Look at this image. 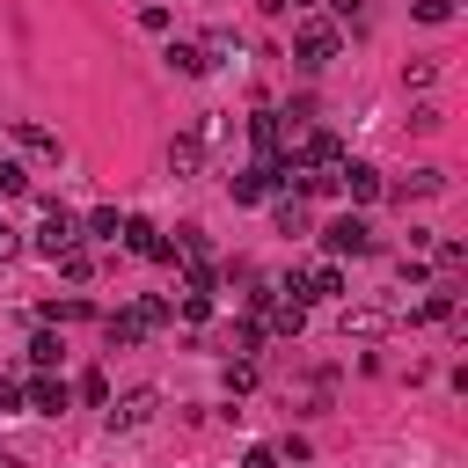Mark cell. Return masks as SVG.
Listing matches in <instances>:
<instances>
[{
	"label": "cell",
	"instance_id": "obj_29",
	"mask_svg": "<svg viewBox=\"0 0 468 468\" xmlns=\"http://www.w3.org/2000/svg\"><path fill=\"white\" fill-rule=\"evenodd\" d=\"M15 410H22V388H15L7 373H0V417H15Z\"/></svg>",
	"mask_w": 468,
	"mask_h": 468
},
{
	"label": "cell",
	"instance_id": "obj_16",
	"mask_svg": "<svg viewBox=\"0 0 468 468\" xmlns=\"http://www.w3.org/2000/svg\"><path fill=\"white\" fill-rule=\"evenodd\" d=\"M227 197H234V205H256V197H271L263 168H241V176H227Z\"/></svg>",
	"mask_w": 468,
	"mask_h": 468
},
{
	"label": "cell",
	"instance_id": "obj_32",
	"mask_svg": "<svg viewBox=\"0 0 468 468\" xmlns=\"http://www.w3.org/2000/svg\"><path fill=\"white\" fill-rule=\"evenodd\" d=\"M329 7H336L344 22H358V15H366V0H329Z\"/></svg>",
	"mask_w": 468,
	"mask_h": 468
},
{
	"label": "cell",
	"instance_id": "obj_19",
	"mask_svg": "<svg viewBox=\"0 0 468 468\" xmlns=\"http://www.w3.org/2000/svg\"><path fill=\"white\" fill-rule=\"evenodd\" d=\"M58 351H66V344H58L51 329H37V336H29V366H37V373H51V366H58Z\"/></svg>",
	"mask_w": 468,
	"mask_h": 468
},
{
	"label": "cell",
	"instance_id": "obj_1",
	"mask_svg": "<svg viewBox=\"0 0 468 468\" xmlns=\"http://www.w3.org/2000/svg\"><path fill=\"white\" fill-rule=\"evenodd\" d=\"M336 51H344L336 22H322V15H300V29H292V58H300V66H329Z\"/></svg>",
	"mask_w": 468,
	"mask_h": 468
},
{
	"label": "cell",
	"instance_id": "obj_21",
	"mask_svg": "<svg viewBox=\"0 0 468 468\" xmlns=\"http://www.w3.org/2000/svg\"><path fill=\"white\" fill-rule=\"evenodd\" d=\"M58 271H66L73 285H88V278H95V256H88V249H66V256H58Z\"/></svg>",
	"mask_w": 468,
	"mask_h": 468
},
{
	"label": "cell",
	"instance_id": "obj_3",
	"mask_svg": "<svg viewBox=\"0 0 468 468\" xmlns=\"http://www.w3.org/2000/svg\"><path fill=\"white\" fill-rule=\"evenodd\" d=\"M29 249H37V256H51V263H58V256H66V249H80V219H73V212H58V205H51V212H44V219H37V234H29Z\"/></svg>",
	"mask_w": 468,
	"mask_h": 468
},
{
	"label": "cell",
	"instance_id": "obj_12",
	"mask_svg": "<svg viewBox=\"0 0 468 468\" xmlns=\"http://www.w3.org/2000/svg\"><path fill=\"white\" fill-rule=\"evenodd\" d=\"M168 168H176V176H197V168H205V132H176V139H168Z\"/></svg>",
	"mask_w": 468,
	"mask_h": 468
},
{
	"label": "cell",
	"instance_id": "obj_24",
	"mask_svg": "<svg viewBox=\"0 0 468 468\" xmlns=\"http://www.w3.org/2000/svg\"><path fill=\"white\" fill-rule=\"evenodd\" d=\"M29 190V168L22 161H0V197H22Z\"/></svg>",
	"mask_w": 468,
	"mask_h": 468
},
{
	"label": "cell",
	"instance_id": "obj_11",
	"mask_svg": "<svg viewBox=\"0 0 468 468\" xmlns=\"http://www.w3.org/2000/svg\"><path fill=\"white\" fill-rule=\"evenodd\" d=\"M124 249L146 256V263H168V234H161L154 219H124Z\"/></svg>",
	"mask_w": 468,
	"mask_h": 468
},
{
	"label": "cell",
	"instance_id": "obj_20",
	"mask_svg": "<svg viewBox=\"0 0 468 468\" xmlns=\"http://www.w3.org/2000/svg\"><path fill=\"white\" fill-rule=\"evenodd\" d=\"M453 314V292H424L417 307H410V322H446Z\"/></svg>",
	"mask_w": 468,
	"mask_h": 468
},
{
	"label": "cell",
	"instance_id": "obj_28",
	"mask_svg": "<svg viewBox=\"0 0 468 468\" xmlns=\"http://www.w3.org/2000/svg\"><path fill=\"white\" fill-rule=\"evenodd\" d=\"M44 314H51V322H80V314H88V300H51Z\"/></svg>",
	"mask_w": 468,
	"mask_h": 468
},
{
	"label": "cell",
	"instance_id": "obj_34",
	"mask_svg": "<svg viewBox=\"0 0 468 468\" xmlns=\"http://www.w3.org/2000/svg\"><path fill=\"white\" fill-rule=\"evenodd\" d=\"M0 161H7V154H0Z\"/></svg>",
	"mask_w": 468,
	"mask_h": 468
},
{
	"label": "cell",
	"instance_id": "obj_5",
	"mask_svg": "<svg viewBox=\"0 0 468 468\" xmlns=\"http://www.w3.org/2000/svg\"><path fill=\"white\" fill-rule=\"evenodd\" d=\"M146 336H154V322L139 314V300L117 307V314H102V344H110V351H132V344H146Z\"/></svg>",
	"mask_w": 468,
	"mask_h": 468
},
{
	"label": "cell",
	"instance_id": "obj_10",
	"mask_svg": "<svg viewBox=\"0 0 468 468\" xmlns=\"http://www.w3.org/2000/svg\"><path fill=\"white\" fill-rule=\"evenodd\" d=\"M256 322H263V329H278V336H300V329H307V307H300L292 292H271Z\"/></svg>",
	"mask_w": 468,
	"mask_h": 468
},
{
	"label": "cell",
	"instance_id": "obj_8",
	"mask_svg": "<svg viewBox=\"0 0 468 468\" xmlns=\"http://www.w3.org/2000/svg\"><path fill=\"white\" fill-rule=\"evenodd\" d=\"M22 402H29L37 417H58V410L73 402V380H58V373H37V380L22 388Z\"/></svg>",
	"mask_w": 468,
	"mask_h": 468
},
{
	"label": "cell",
	"instance_id": "obj_13",
	"mask_svg": "<svg viewBox=\"0 0 468 468\" xmlns=\"http://www.w3.org/2000/svg\"><path fill=\"white\" fill-rule=\"evenodd\" d=\"M271 219H278V234H314V219H307V197H292V190L271 205Z\"/></svg>",
	"mask_w": 468,
	"mask_h": 468
},
{
	"label": "cell",
	"instance_id": "obj_14",
	"mask_svg": "<svg viewBox=\"0 0 468 468\" xmlns=\"http://www.w3.org/2000/svg\"><path fill=\"white\" fill-rule=\"evenodd\" d=\"M161 58H168L176 73H190V80H197V73H212V58H205V44H183V37H176V44L161 51Z\"/></svg>",
	"mask_w": 468,
	"mask_h": 468
},
{
	"label": "cell",
	"instance_id": "obj_17",
	"mask_svg": "<svg viewBox=\"0 0 468 468\" xmlns=\"http://www.w3.org/2000/svg\"><path fill=\"white\" fill-rule=\"evenodd\" d=\"M439 190H446V176H439V168H417L410 183H395V197H402V205H410V197H439Z\"/></svg>",
	"mask_w": 468,
	"mask_h": 468
},
{
	"label": "cell",
	"instance_id": "obj_25",
	"mask_svg": "<svg viewBox=\"0 0 468 468\" xmlns=\"http://www.w3.org/2000/svg\"><path fill=\"white\" fill-rule=\"evenodd\" d=\"M176 307H183V322H212V292H183Z\"/></svg>",
	"mask_w": 468,
	"mask_h": 468
},
{
	"label": "cell",
	"instance_id": "obj_4",
	"mask_svg": "<svg viewBox=\"0 0 468 468\" xmlns=\"http://www.w3.org/2000/svg\"><path fill=\"white\" fill-rule=\"evenodd\" d=\"M102 410H110V431H139V424H154L161 395H154V388H124V395H110Z\"/></svg>",
	"mask_w": 468,
	"mask_h": 468
},
{
	"label": "cell",
	"instance_id": "obj_7",
	"mask_svg": "<svg viewBox=\"0 0 468 468\" xmlns=\"http://www.w3.org/2000/svg\"><path fill=\"white\" fill-rule=\"evenodd\" d=\"M336 329H344V344H373V336H388V329H395V314H388V307H344V314H336Z\"/></svg>",
	"mask_w": 468,
	"mask_h": 468
},
{
	"label": "cell",
	"instance_id": "obj_30",
	"mask_svg": "<svg viewBox=\"0 0 468 468\" xmlns=\"http://www.w3.org/2000/svg\"><path fill=\"white\" fill-rule=\"evenodd\" d=\"M241 468H278V453H271V446H249V453H241Z\"/></svg>",
	"mask_w": 468,
	"mask_h": 468
},
{
	"label": "cell",
	"instance_id": "obj_22",
	"mask_svg": "<svg viewBox=\"0 0 468 468\" xmlns=\"http://www.w3.org/2000/svg\"><path fill=\"white\" fill-rule=\"evenodd\" d=\"M219 380H227V395H249V388H256V366H249V358H227Z\"/></svg>",
	"mask_w": 468,
	"mask_h": 468
},
{
	"label": "cell",
	"instance_id": "obj_33",
	"mask_svg": "<svg viewBox=\"0 0 468 468\" xmlns=\"http://www.w3.org/2000/svg\"><path fill=\"white\" fill-rule=\"evenodd\" d=\"M271 7H300V15H307V7H314V0H271Z\"/></svg>",
	"mask_w": 468,
	"mask_h": 468
},
{
	"label": "cell",
	"instance_id": "obj_9",
	"mask_svg": "<svg viewBox=\"0 0 468 468\" xmlns=\"http://www.w3.org/2000/svg\"><path fill=\"white\" fill-rule=\"evenodd\" d=\"M336 190H344L351 205H373L388 183H380V168H366V161H344V168H336Z\"/></svg>",
	"mask_w": 468,
	"mask_h": 468
},
{
	"label": "cell",
	"instance_id": "obj_18",
	"mask_svg": "<svg viewBox=\"0 0 468 468\" xmlns=\"http://www.w3.org/2000/svg\"><path fill=\"white\" fill-rule=\"evenodd\" d=\"M256 344H263V322H256V314H241V322L227 329V351H234V358H249Z\"/></svg>",
	"mask_w": 468,
	"mask_h": 468
},
{
	"label": "cell",
	"instance_id": "obj_6",
	"mask_svg": "<svg viewBox=\"0 0 468 468\" xmlns=\"http://www.w3.org/2000/svg\"><path fill=\"white\" fill-rule=\"evenodd\" d=\"M15 146H22L29 161H44V168H58V161H66V146H58V132H44L37 117H15Z\"/></svg>",
	"mask_w": 468,
	"mask_h": 468
},
{
	"label": "cell",
	"instance_id": "obj_15",
	"mask_svg": "<svg viewBox=\"0 0 468 468\" xmlns=\"http://www.w3.org/2000/svg\"><path fill=\"white\" fill-rule=\"evenodd\" d=\"M124 234V219H117V205H95L88 219H80V241H117Z\"/></svg>",
	"mask_w": 468,
	"mask_h": 468
},
{
	"label": "cell",
	"instance_id": "obj_26",
	"mask_svg": "<svg viewBox=\"0 0 468 468\" xmlns=\"http://www.w3.org/2000/svg\"><path fill=\"white\" fill-rule=\"evenodd\" d=\"M417 22H431V29L453 22V0H417Z\"/></svg>",
	"mask_w": 468,
	"mask_h": 468
},
{
	"label": "cell",
	"instance_id": "obj_23",
	"mask_svg": "<svg viewBox=\"0 0 468 468\" xmlns=\"http://www.w3.org/2000/svg\"><path fill=\"white\" fill-rule=\"evenodd\" d=\"M73 395H80V402H95V410H102V402H110V380H102V373H80V380H73Z\"/></svg>",
	"mask_w": 468,
	"mask_h": 468
},
{
	"label": "cell",
	"instance_id": "obj_2",
	"mask_svg": "<svg viewBox=\"0 0 468 468\" xmlns=\"http://www.w3.org/2000/svg\"><path fill=\"white\" fill-rule=\"evenodd\" d=\"M322 256H329V263H344V256H373V227H366L358 212H336V219L322 227Z\"/></svg>",
	"mask_w": 468,
	"mask_h": 468
},
{
	"label": "cell",
	"instance_id": "obj_27",
	"mask_svg": "<svg viewBox=\"0 0 468 468\" xmlns=\"http://www.w3.org/2000/svg\"><path fill=\"white\" fill-rule=\"evenodd\" d=\"M431 249H439V263H446V271H461V263H468V249H461L453 234H446V241H431Z\"/></svg>",
	"mask_w": 468,
	"mask_h": 468
},
{
	"label": "cell",
	"instance_id": "obj_31",
	"mask_svg": "<svg viewBox=\"0 0 468 468\" xmlns=\"http://www.w3.org/2000/svg\"><path fill=\"white\" fill-rule=\"evenodd\" d=\"M15 249H22V234H15V227H7V219H0V263H7V256H15Z\"/></svg>",
	"mask_w": 468,
	"mask_h": 468
}]
</instances>
